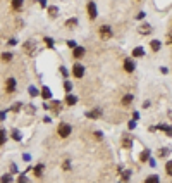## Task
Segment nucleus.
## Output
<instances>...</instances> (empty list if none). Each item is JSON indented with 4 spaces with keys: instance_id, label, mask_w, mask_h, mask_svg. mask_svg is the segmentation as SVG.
<instances>
[{
    "instance_id": "nucleus-1",
    "label": "nucleus",
    "mask_w": 172,
    "mask_h": 183,
    "mask_svg": "<svg viewBox=\"0 0 172 183\" xmlns=\"http://www.w3.org/2000/svg\"><path fill=\"white\" fill-rule=\"evenodd\" d=\"M71 131H72V128H71V125H67V123H60L57 128V133L60 138H67L69 135H71Z\"/></svg>"
},
{
    "instance_id": "nucleus-2",
    "label": "nucleus",
    "mask_w": 172,
    "mask_h": 183,
    "mask_svg": "<svg viewBox=\"0 0 172 183\" xmlns=\"http://www.w3.org/2000/svg\"><path fill=\"white\" fill-rule=\"evenodd\" d=\"M100 37L103 38V40H109V38H112V28L110 26H107V24H103V26H100Z\"/></svg>"
},
{
    "instance_id": "nucleus-3",
    "label": "nucleus",
    "mask_w": 172,
    "mask_h": 183,
    "mask_svg": "<svg viewBox=\"0 0 172 183\" xmlns=\"http://www.w3.org/2000/svg\"><path fill=\"white\" fill-rule=\"evenodd\" d=\"M88 18L90 19H96V16H98V11H96V5L95 2H88Z\"/></svg>"
},
{
    "instance_id": "nucleus-4",
    "label": "nucleus",
    "mask_w": 172,
    "mask_h": 183,
    "mask_svg": "<svg viewBox=\"0 0 172 183\" xmlns=\"http://www.w3.org/2000/svg\"><path fill=\"white\" fill-rule=\"evenodd\" d=\"M72 76H74V78H83V76H84V66L74 64V66H72Z\"/></svg>"
},
{
    "instance_id": "nucleus-5",
    "label": "nucleus",
    "mask_w": 172,
    "mask_h": 183,
    "mask_svg": "<svg viewBox=\"0 0 172 183\" xmlns=\"http://www.w3.org/2000/svg\"><path fill=\"white\" fill-rule=\"evenodd\" d=\"M35 50H36V42H33V40H28V42L24 43V52L31 55Z\"/></svg>"
},
{
    "instance_id": "nucleus-6",
    "label": "nucleus",
    "mask_w": 172,
    "mask_h": 183,
    "mask_svg": "<svg viewBox=\"0 0 172 183\" xmlns=\"http://www.w3.org/2000/svg\"><path fill=\"white\" fill-rule=\"evenodd\" d=\"M134 68H136L134 61H131V59H126V61H124V71H126V73H133Z\"/></svg>"
},
{
    "instance_id": "nucleus-7",
    "label": "nucleus",
    "mask_w": 172,
    "mask_h": 183,
    "mask_svg": "<svg viewBox=\"0 0 172 183\" xmlns=\"http://www.w3.org/2000/svg\"><path fill=\"white\" fill-rule=\"evenodd\" d=\"M84 54H86V50L83 47H79V45H77L76 49H72V57L74 59H81V57H84Z\"/></svg>"
},
{
    "instance_id": "nucleus-8",
    "label": "nucleus",
    "mask_w": 172,
    "mask_h": 183,
    "mask_svg": "<svg viewBox=\"0 0 172 183\" xmlns=\"http://www.w3.org/2000/svg\"><path fill=\"white\" fill-rule=\"evenodd\" d=\"M5 90L9 92V93H12V92L16 90V80H14V78H9V80L5 81Z\"/></svg>"
},
{
    "instance_id": "nucleus-9",
    "label": "nucleus",
    "mask_w": 172,
    "mask_h": 183,
    "mask_svg": "<svg viewBox=\"0 0 172 183\" xmlns=\"http://www.w3.org/2000/svg\"><path fill=\"white\" fill-rule=\"evenodd\" d=\"M102 116V111L100 109H93V111H88L86 112V118H90V119H98Z\"/></svg>"
},
{
    "instance_id": "nucleus-10",
    "label": "nucleus",
    "mask_w": 172,
    "mask_h": 183,
    "mask_svg": "<svg viewBox=\"0 0 172 183\" xmlns=\"http://www.w3.org/2000/svg\"><path fill=\"white\" fill-rule=\"evenodd\" d=\"M65 104H67V106H76L77 97L76 95H72V93H67V95H65Z\"/></svg>"
},
{
    "instance_id": "nucleus-11",
    "label": "nucleus",
    "mask_w": 172,
    "mask_h": 183,
    "mask_svg": "<svg viewBox=\"0 0 172 183\" xmlns=\"http://www.w3.org/2000/svg\"><path fill=\"white\" fill-rule=\"evenodd\" d=\"M41 99H45V100H50L52 99V90L48 87H43L41 88Z\"/></svg>"
},
{
    "instance_id": "nucleus-12",
    "label": "nucleus",
    "mask_w": 172,
    "mask_h": 183,
    "mask_svg": "<svg viewBox=\"0 0 172 183\" xmlns=\"http://www.w3.org/2000/svg\"><path fill=\"white\" fill-rule=\"evenodd\" d=\"M131 55H134V57H145L146 52H145V49H143V47H134V49H133V54H131Z\"/></svg>"
},
{
    "instance_id": "nucleus-13",
    "label": "nucleus",
    "mask_w": 172,
    "mask_h": 183,
    "mask_svg": "<svg viewBox=\"0 0 172 183\" xmlns=\"http://www.w3.org/2000/svg\"><path fill=\"white\" fill-rule=\"evenodd\" d=\"M150 47H152L153 52H158V50L162 49V42H158V40H152V42H150Z\"/></svg>"
},
{
    "instance_id": "nucleus-14",
    "label": "nucleus",
    "mask_w": 172,
    "mask_h": 183,
    "mask_svg": "<svg viewBox=\"0 0 172 183\" xmlns=\"http://www.w3.org/2000/svg\"><path fill=\"white\" fill-rule=\"evenodd\" d=\"M139 33H141V35L152 33V26H150V24H141V26H139Z\"/></svg>"
},
{
    "instance_id": "nucleus-15",
    "label": "nucleus",
    "mask_w": 172,
    "mask_h": 183,
    "mask_svg": "<svg viewBox=\"0 0 172 183\" xmlns=\"http://www.w3.org/2000/svg\"><path fill=\"white\" fill-rule=\"evenodd\" d=\"M134 100V97L131 95V93H126L124 97H122V106H129L131 102Z\"/></svg>"
},
{
    "instance_id": "nucleus-16",
    "label": "nucleus",
    "mask_w": 172,
    "mask_h": 183,
    "mask_svg": "<svg viewBox=\"0 0 172 183\" xmlns=\"http://www.w3.org/2000/svg\"><path fill=\"white\" fill-rule=\"evenodd\" d=\"M139 161H141V163H146V161H150V150H148V149L141 152V156H139Z\"/></svg>"
},
{
    "instance_id": "nucleus-17",
    "label": "nucleus",
    "mask_w": 172,
    "mask_h": 183,
    "mask_svg": "<svg viewBox=\"0 0 172 183\" xmlns=\"http://www.w3.org/2000/svg\"><path fill=\"white\" fill-rule=\"evenodd\" d=\"M145 183H160V176H158V175H150V176L145 180Z\"/></svg>"
},
{
    "instance_id": "nucleus-18",
    "label": "nucleus",
    "mask_w": 172,
    "mask_h": 183,
    "mask_svg": "<svg viewBox=\"0 0 172 183\" xmlns=\"http://www.w3.org/2000/svg\"><path fill=\"white\" fill-rule=\"evenodd\" d=\"M74 26H77V19L76 18H72V19H69L67 23H65V28H69V30H72Z\"/></svg>"
},
{
    "instance_id": "nucleus-19",
    "label": "nucleus",
    "mask_w": 172,
    "mask_h": 183,
    "mask_svg": "<svg viewBox=\"0 0 172 183\" xmlns=\"http://www.w3.org/2000/svg\"><path fill=\"white\" fill-rule=\"evenodd\" d=\"M122 145L126 147V149H131V147H133V140L127 138V137H124V138H122Z\"/></svg>"
},
{
    "instance_id": "nucleus-20",
    "label": "nucleus",
    "mask_w": 172,
    "mask_h": 183,
    "mask_svg": "<svg viewBox=\"0 0 172 183\" xmlns=\"http://www.w3.org/2000/svg\"><path fill=\"white\" fill-rule=\"evenodd\" d=\"M22 7V0H12V9L14 11H21Z\"/></svg>"
},
{
    "instance_id": "nucleus-21",
    "label": "nucleus",
    "mask_w": 172,
    "mask_h": 183,
    "mask_svg": "<svg viewBox=\"0 0 172 183\" xmlns=\"http://www.w3.org/2000/svg\"><path fill=\"white\" fill-rule=\"evenodd\" d=\"M5 140H7V133H5V130L3 128H0V145H3Z\"/></svg>"
},
{
    "instance_id": "nucleus-22",
    "label": "nucleus",
    "mask_w": 172,
    "mask_h": 183,
    "mask_svg": "<svg viewBox=\"0 0 172 183\" xmlns=\"http://www.w3.org/2000/svg\"><path fill=\"white\" fill-rule=\"evenodd\" d=\"M43 168H45L43 164H38L35 168V176H41V175H43Z\"/></svg>"
},
{
    "instance_id": "nucleus-23",
    "label": "nucleus",
    "mask_w": 172,
    "mask_h": 183,
    "mask_svg": "<svg viewBox=\"0 0 172 183\" xmlns=\"http://www.w3.org/2000/svg\"><path fill=\"white\" fill-rule=\"evenodd\" d=\"M167 156H169V149H165V147H164V149H160V150H158V157H167Z\"/></svg>"
},
{
    "instance_id": "nucleus-24",
    "label": "nucleus",
    "mask_w": 172,
    "mask_h": 183,
    "mask_svg": "<svg viewBox=\"0 0 172 183\" xmlns=\"http://www.w3.org/2000/svg\"><path fill=\"white\" fill-rule=\"evenodd\" d=\"M43 42H45V45H47L48 49H54V45H55V43H54V40H52V38H48V37L45 38Z\"/></svg>"
},
{
    "instance_id": "nucleus-25",
    "label": "nucleus",
    "mask_w": 172,
    "mask_h": 183,
    "mask_svg": "<svg viewBox=\"0 0 172 183\" xmlns=\"http://www.w3.org/2000/svg\"><path fill=\"white\" fill-rule=\"evenodd\" d=\"M48 14H50L52 18H55V16L58 14V9L57 7H48Z\"/></svg>"
},
{
    "instance_id": "nucleus-26",
    "label": "nucleus",
    "mask_w": 172,
    "mask_h": 183,
    "mask_svg": "<svg viewBox=\"0 0 172 183\" xmlns=\"http://www.w3.org/2000/svg\"><path fill=\"white\" fill-rule=\"evenodd\" d=\"M10 182H12V176L10 175H3L2 180H0V183H10Z\"/></svg>"
},
{
    "instance_id": "nucleus-27",
    "label": "nucleus",
    "mask_w": 172,
    "mask_h": 183,
    "mask_svg": "<svg viewBox=\"0 0 172 183\" xmlns=\"http://www.w3.org/2000/svg\"><path fill=\"white\" fill-rule=\"evenodd\" d=\"M165 173H167L169 176H172V161H169V163L165 164Z\"/></svg>"
},
{
    "instance_id": "nucleus-28",
    "label": "nucleus",
    "mask_w": 172,
    "mask_h": 183,
    "mask_svg": "<svg viewBox=\"0 0 172 183\" xmlns=\"http://www.w3.org/2000/svg\"><path fill=\"white\" fill-rule=\"evenodd\" d=\"M129 178H131V171L127 169V171H124V173H122V182H127Z\"/></svg>"
},
{
    "instance_id": "nucleus-29",
    "label": "nucleus",
    "mask_w": 172,
    "mask_h": 183,
    "mask_svg": "<svg viewBox=\"0 0 172 183\" xmlns=\"http://www.w3.org/2000/svg\"><path fill=\"white\" fill-rule=\"evenodd\" d=\"M12 138H14L16 142H19V140H21V133L17 131V130H14V131H12Z\"/></svg>"
},
{
    "instance_id": "nucleus-30",
    "label": "nucleus",
    "mask_w": 172,
    "mask_h": 183,
    "mask_svg": "<svg viewBox=\"0 0 172 183\" xmlns=\"http://www.w3.org/2000/svg\"><path fill=\"white\" fill-rule=\"evenodd\" d=\"M21 107H22V104H21V102H16V104H14V106L10 107V111H14V112H17V111H19Z\"/></svg>"
},
{
    "instance_id": "nucleus-31",
    "label": "nucleus",
    "mask_w": 172,
    "mask_h": 183,
    "mask_svg": "<svg viewBox=\"0 0 172 183\" xmlns=\"http://www.w3.org/2000/svg\"><path fill=\"white\" fill-rule=\"evenodd\" d=\"M29 95H31V97H38V90H36L35 87H29Z\"/></svg>"
},
{
    "instance_id": "nucleus-32",
    "label": "nucleus",
    "mask_w": 172,
    "mask_h": 183,
    "mask_svg": "<svg viewBox=\"0 0 172 183\" xmlns=\"http://www.w3.org/2000/svg\"><path fill=\"white\" fill-rule=\"evenodd\" d=\"M10 59H12V54H9V52L2 54V61H10Z\"/></svg>"
},
{
    "instance_id": "nucleus-33",
    "label": "nucleus",
    "mask_w": 172,
    "mask_h": 183,
    "mask_svg": "<svg viewBox=\"0 0 172 183\" xmlns=\"http://www.w3.org/2000/svg\"><path fill=\"white\" fill-rule=\"evenodd\" d=\"M64 88H65V92H71V88H72V83H71V81H65V83H64Z\"/></svg>"
},
{
    "instance_id": "nucleus-34",
    "label": "nucleus",
    "mask_w": 172,
    "mask_h": 183,
    "mask_svg": "<svg viewBox=\"0 0 172 183\" xmlns=\"http://www.w3.org/2000/svg\"><path fill=\"white\" fill-rule=\"evenodd\" d=\"M17 183H29V182H28L26 175H21V176H19V180H17Z\"/></svg>"
},
{
    "instance_id": "nucleus-35",
    "label": "nucleus",
    "mask_w": 172,
    "mask_h": 183,
    "mask_svg": "<svg viewBox=\"0 0 172 183\" xmlns=\"http://www.w3.org/2000/svg\"><path fill=\"white\" fill-rule=\"evenodd\" d=\"M93 135L96 137V140H102V138H103V133H102V131H95Z\"/></svg>"
},
{
    "instance_id": "nucleus-36",
    "label": "nucleus",
    "mask_w": 172,
    "mask_h": 183,
    "mask_svg": "<svg viewBox=\"0 0 172 183\" xmlns=\"http://www.w3.org/2000/svg\"><path fill=\"white\" fill-rule=\"evenodd\" d=\"M67 45H69L71 49H76V47H77V45H76V42H74V40H69V42H67Z\"/></svg>"
},
{
    "instance_id": "nucleus-37",
    "label": "nucleus",
    "mask_w": 172,
    "mask_h": 183,
    "mask_svg": "<svg viewBox=\"0 0 172 183\" xmlns=\"http://www.w3.org/2000/svg\"><path fill=\"white\" fill-rule=\"evenodd\" d=\"M165 133H167V137H172V126H167Z\"/></svg>"
},
{
    "instance_id": "nucleus-38",
    "label": "nucleus",
    "mask_w": 172,
    "mask_h": 183,
    "mask_svg": "<svg viewBox=\"0 0 172 183\" xmlns=\"http://www.w3.org/2000/svg\"><path fill=\"white\" fill-rule=\"evenodd\" d=\"M64 169H71V161H65L64 163Z\"/></svg>"
},
{
    "instance_id": "nucleus-39",
    "label": "nucleus",
    "mask_w": 172,
    "mask_h": 183,
    "mask_svg": "<svg viewBox=\"0 0 172 183\" xmlns=\"http://www.w3.org/2000/svg\"><path fill=\"white\" fill-rule=\"evenodd\" d=\"M127 126H129V130H134V128H136V123H134V121H129Z\"/></svg>"
},
{
    "instance_id": "nucleus-40",
    "label": "nucleus",
    "mask_w": 172,
    "mask_h": 183,
    "mask_svg": "<svg viewBox=\"0 0 172 183\" xmlns=\"http://www.w3.org/2000/svg\"><path fill=\"white\" fill-rule=\"evenodd\" d=\"M16 43H17V40H16V38H10V40H9V45H16Z\"/></svg>"
},
{
    "instance_id": "nucleus-41",
    "label": "nucleus",
    "mask_w": 172,
    "mask_h": 183,
    "mask_svg": "<svg viewBox=\"0 0 172 183\" xmlns=\"http://www.w3.org/2000/svg\"><path fill=\"white\" fill-rule=\"evenodd\" d=\"M60 73L64 74V76H67V69H65V68H64V66H62V68H60Z\"/></svg>"
},
{
    "instance_id": "nucleus-42",
    "label": "nucleus",
    "mask_w": 172,
    "mask_h": 183,
    "mask_svg": "<svg viewBox=\"0 0 172 183\" xmlns=\"http://www.w3.org/2000/svg\"><path fill=\"white\" fill-rule=\"evenodd\" d=\"M5 119V112H0V121H3Z\"/></svg>"
},
{
    "instance_id": "nucleus-43",
    "label": "nucleus",
    "mask_w": 172,
    "mask_h": 183,
    "mask_svg": "<svg viewBox=\"0 0 172 183\" xmlns=\"http://www.w3.org/2000/svg\"><path fill=\"white\" fill-rule=\"evenodd\" d=\"M169 45H172V33H169V42H167Z\"/></svg>"
}]
</instances>
